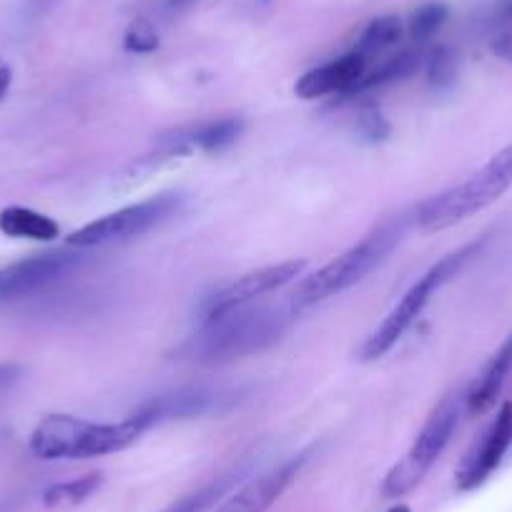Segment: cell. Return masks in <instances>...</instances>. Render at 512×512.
Returning <instances> with one entry per match:
<instances>
[{"label":"cell","instance_id":"6da1fadb","mask_svg":"<svg viewBox=\"0 0 512 512\" xmlns=\"http://www.w3.org/2000/svg\"><path fill=\"white\" fill-rule=\"evenodd\" d=\"M149 427L139 417L123 422H91L73 415H48L31 435V452L41 460H86L134 445Z\"/></svg>","mask_w":512,"mask_h":512},{"label":"cell","instance_id":"7a4b0ae2","mask_svg":"<svg viewBox=\"0 0 512 512\" xmlns=\"http://www.w3.org/2000/svg\"><path fill=\"white\" fill-rule=\"evenodd\" d=\"M402 234H405L402 221H387L379 229H374L372 234L364 236L352 249H347L337 259L324 264L322 269L304 277L292 294V312H304V309L314 307V304L324 302V299L337 297V294L347 292L354 284L362 282L400 244Z\"/></svg>","mask_w":512,"mask_h":512},{"label":"cell","instance_id":"3957f363","mask_svg":"<svg viewBox=\"0 0 512 512\" xmlns=\"http://www.w3.org/2000/svg\"><path fill=\"white\" fill-rule=\"evenodd\" d=\"M284 317L277 309L239 307L221 317L206 319L199 334L184 347L196 362H226L262 352L284 332Z\"/></svg>","mask_w":512,"mask_h":512},{"label":"cell","instance_id":"277c9868","mask_svg":"<svg viewBox=\"0 0 512 512\" xmlns=\"http://www.w3.org/2000/svg\"><path fill=\"white\" fill-rule=\"evenodd\" d=\"M512 186V144L492 156L482 169H477L470 179L452 189L440 191L417 206V226L427 234L432 231L450 229L460 221L470 219L472 214L490 206L500 199Z\"/></svg>","mask_w":512,"mask_h":512},{"label":"cell","instance_id":"5b68a950","mask_svg":"<svg viewBox=\"0 0 512 512\" xmlns=\"http://www.w3.org/2000/svg\"><path fill=\"white\" fill-rule=\"evenodd\" d=\"M480 246L482 241H472V244L452 251L445 259H440L435 267L427 269V272L407 289V294L397 302V307L384 317V322L369 334L367 342L362 344V352L359 354H362L364 362H374V359L384 357V354L390 352V349L400 342L402 334L412 327V322L420 317L422 309H425L427 302L432 299V294H435L437 289L445 287L447 282H452V279L462 272V267L480 251Z\"/></svg>","mask_w":512,"mask_h":512},{"label":"cell","instance_id":"8992f818","mask_svg":"<svg viewBox=\"0 0 512 512\" xmlns=\"http://www.w3.org/2000/svg\"><path fill=\"white\" fill-rule=\"evenodd\" d=\"M460 410V395L442 397V402L427 417L425 427L417 435V440L412 442L407 455L384 477V497L407 495V492H412L425 480L427 472L432 470V465L440 460L445 447L450 445L452 435L457 430V422H460Z\"/></svg>","mask_w":512,"mask_h":512},{"label":"cell","instance_id":"52a82bcc","mask_svg":"<svg viewBox=\"0 0 512 512\" xmlns=\"http://www.w3.org/2000/svg\"><path fill=\"white\" fill-rule=\"evenodd\" d=\"M176 209H179V196L176 194L154 196V199L139 201V204L118 209L113 214H106L101 219L91 221V224L81 226V229L68 236V244L76 246V249H91V246L131 239V236L146 234L154 226H159Z\"/></svg>","mask_w":512,"mask_h":512},{"label":"cell","instance_id":"ba28073f","mask_svg":"<svg viewBox=\"0 0 512 512\" xmlns=\"http://www.w3.org/2000/svg\"><path fill=\"white\" fill-rule=\"evenodd\" d=\"M83 264V256L71 251H53V254H38L23 262L8 264L0 269V302L6 299L33 297L43 289L53 287L68 274L76 272Z\"/></svg>","mask_w":512,"mask_h":512},{"label":"cell","instance_id":"9c48e42d","mask_svg":"<svg viewBox=\"0 0 512 512\" xmlns=\"http://www.w3.org/2000/svg\"><path fill=\"white\" fill-rule=\"evenodd\" d=\"M304 269H307V262H304V259H294V262L272 264V267L256 269V272H249L244 274V277L234 279V282H229L226 287H221L219 292H214L206 299L204 322L206 319L221 317V314L226 312H234V309L239 307H249L254 299L264 297V294L294 282Z\"/></svg>","mask_w":512,"mask_h":512},{"label":"cell","instance_id":"30bf717a","mask_svg":"<svg viewBox=\"0 0 512 512\" xmlns=\"http://www.w3.org/2000/svg\"><path fill=\"white\" fill-rule=\"evenodd\" d=\"M512 445V402H505L497 412L495 422L490 425V430L480 437L475 447L465 455L462 465L457 467V490L470 492L477 490L480 485H485L490 480L492 472L500 467L502 457L510 450Z\"/></svg>","mask_w":512,"mask_h":512},{"label":"cell","instance_id":"8fae6325","mask_svg":"<svg viewBox=\"0 0 512 512\" xmlns=\"http://www.w3.org/2000/svg\"><path fill=\"white\" fill-rule=\"evenodd\" d=\"M224 400L219 390H209V387H184V390L166 392V395L154 397L146 405H141L134 412L146 427H154L159 422L169 420H191V417L209 415L219 407Z\"/></svg>","mask_w":512,"mask_h":512},{"label":"cell","instance_id":"7c38bea8","mask_svg":"<svg viewBox=\"0 0 512 512\" xmlns=\"http://www.w3.org/2000/svg\"><path fill=\"white\" fill-rule=\"evenodd\" d=\"M364 73H367V56L354 51L337 58V61H329L324 66L307 71L297 81L294 91H297L299 98H307V101L332 96V93H354Z\"/></svg>","mask_w":512,"mask_h":512},{"label":"cell","instance_id":"4fadbf2b","mask_svg":"<svg viewBox=\"0 0 512 512\" xmlns=\"http://www.w3.org/2000/svg\"><path fill=\"white\" fill-rule=\"evenodd\" d=\"M304 465V455L297 460H289L284 465L274 467V470L264 472V475L254 477L251 482H246L241 490H236L234 495H229V500L221 502L216 507V512H267L274 502L282 497V492L287 490L289 482L299 475Z\"/></svg>","mask_w":512,"mask_h":512},{"label":"cell","instance_id":"5bb4252c","mask_svg":"<svg viewBox=\"0 0 512 512\" xmlns=\"http://www.w3.org/2000/svg\"><path fill=\"white\" fill-rule=\"evenodd\" d=\"M510 369H512V334L505 339V344L492 354V359L485 364L480 377L475 379V384H472L470 392L465 395L470 415H482V412H487L492 405H495L497 395L502 392V384H505Z\"/></svg>","mask_w":512,"mask_h":512},{"label":"cell","instance_id":"9a60e30c","mask_svg":"<svg viewBox=\"0 0 512 512\" xmlns=\"http://www.w3.org/2000/svg\"><path fill=\"white\" fill-rule=\"evenodd\" d=\"M0 231L13 239H31V241H53L61 229L51 216L41 211L26 209V206H8L0 211Z\"/></svg>","mask_w":512,"mask_h":512},{"label":"cell","instance_id":"2e32d148","mask_svg":"<svg viewBox=\"0 0 512 512\" xmlns=\"http://www.w3.org/2000/svg\"><path fill=\"white\" fill-rule=\"evenodd\" d=\"M241 128H244L241 118H219V121L201 123V126H196L189 136H179V139L174 141L189 144L191 149L221 151L239 139Z\"/></svg>","mask_w":512,"mask_h":512},{"label":"cell","instance_id":"e0dca14e","mask_svg":"<svg viewBox=\"0 0 512 512\" xmlns=\"http://www.w3.org/2000/svg\"><path fill=\"white\" fill-rule=\"evenodd\" d=\"M425 63V56L420 51H405L400 56H392L390 61H384L382 66H377L374 71L364 73V78L359 81V86L354 88V93H362L367 88L384 86V83H395L402 78H410L420 71V66Z\"/></svg>","mask_w":512,"mask_h":512},{"label":"cell","instance_id":"ac0fdd59","mask_svg":"<svg viewBox=\"0 0 512 512\" xmlns=\"http://www.w3.org/2000/svg\"><path fill=\"white\" fill-rule=\"evenodd\" d=\"M236 480H239V475L216 477V480H211L209 485L199 487V490L189 492V495H184V497H179L176 502H171V505L161 512H206L209 507H214L216 502L226 495V492L231 490V485H234Z\"/></svg>","mask_w":512,"mask_h":512},{"label":"cell","instance_id":"d6986e66","mask_svg":"<svg viewBox=\"0 0 512 512\" xmlns=\"http://www.w3.org/2000/svg\"><path fill=\"white\" fill-rule=\"evenodd\" d=\"M402 26L400 16H379L374 21H369V26L362 31V38H359V53H374V51H384V48H392L400 43Z\"/></svg>","mask_w":512,"mask_h":512},{"label":"cell","instance_id":"ffe728a7","mask_svg":"<svg viewBox=\"0 0 512 512\" xmlns=\"http://www.w3.org/2000/svg\"><path fill=\"white\" fill-rule=\"evenodd\" d=\"M101 482L103 477L98 475V472L78 477V480L58 482V485H51L43 492V502H46V505H76V502H83L88 495H93Z\"/></svg>","mask_w":512,"mask_h":512},{"label":"cell","instance_id":"44dd1931","mask_svg":"<svg viewBox=\"0 0 512 512\" xmlns=\"http://www.w3.org/2000/svg\"><path fill=\"white\" fill-rule=\"evenodd\" d=\"M447 16H450V8H447L445 3H437V0L425 3V6H420L415 13H412L410 36L415 38L417 43L430 41V38L435 36L442 26H445Z\"/></svg>","mask_w":512,"mask_h":512},{"label":"cell","instance_id":"7402d4cb","mask_svg":"<svg viewBox=\"0 0 512 512\" xmlns=\"http://www.w3.org/2000/svg\"><path fill=\"white\" fill-rule=\"evenodd\" d=\"M427 78H430L432 86L447 88L457 81V68H460V58L457 51L450 46H437L435 51H430V56L425 58Z\"/></svg>","mask_w":512,"mask_h":512},{"label":"cell","instance_id":"603a6c76","mask_svg":"<svg viewBox=\"0 0 512 512\" xmlns=\"http://www.w3.org/2000/svg\"><path fill=\"white\" fill-rule=\"evenodd\" d=\"M159 43V31H156V26L149 18H136V21L126 28V33H123V48H126L128 53L146 56V53H154L156 48H159Z\"/></svg>","mask_w":512,"mask_h":512},{"label":"cell","instance_id":"cb8c5ba5","mask_svg":"<svg viewBox=\"0 0 512 512\" xmlns=\"http://www.w3.org/2000/svg\"><path fill=\"white\" fill-rule=\"evenodd\" d=\"M357 131L367 144H379V141H387V136L392 134V126L379 113L377 106H364L357 116Z\"/></svg>","mask_w":512,"mask_h":512},{"label":"cell","instance_id":"d4e9b609","mask_svg":"<svg viewBox=\"0 0 512 512\" xmlns=\"http://www.w3.org/2000/svg\"><path fill=\"white\" fill-rule=\"evenodd\" d=\"M487 26L490 31H500V28H512V0H492L487 6Z\"/></svg>","mask_w":512,"mask_h":512},{"label":"cell","instance_id":"484cf974","mask_svg":"<svg viewBox=\"0 0 512 512\" xmlns=\"http://www.w3.org/2000/svg\"><path fill=\"white\" fill-rule=\"evenodd\" d=\"M490 48L497 58L512 61V28H500V31H492Z\"/></svg>","mask_w":512,"mask_h":512},{"label":"cell","instance_id":"4316f807","mask_svg":"<svg viewBox=\"0 0 512 512\" xmlns=\"http://www.w3.org/2000/svg\"><path fill=\"white\" fill-rule=\"evenodd\" d=\"M56 6L58 0H23V16H26V21H41Z\"/></svg>","mask_w":512,"mask_h":512},{"label":"cell","instance_id":"83f0119b","mask_svg":"<svg viewBox=\"0 0 512 512\" xmlns=\"http://www.w3.org/2000/svg\"><path fill=\"white\" fill-rule=\"evenodd\" d=\"M23 369L21 364H13V362H0V392L11 390L13 384L21 379Z\"/></svg>","mask_w":512,"mask_h":512},{"label":"cell","instance_id":"f1b7e54d","mask_svg":"<svg viewBox=\"0 0 512 512\" xmlns=\"http://www.w3.org/2000/svg\"><path fill=\"white\" fill-rule=\"evenodd\" d=\"M11 68L6 66V63H0V101L6 98L8 88H11Z\"/></svg>","mask_w":512,"mask_h":512},{"label":"cell","instance_id":"f546056e","mask_svg":"<svg viewBox=\"0 0 512 512\" xmlns=\"http://www.w3.org/2000/svg\"><path fill=\"white\" fill-rule=\"evenodd\" d=\"M387 512H412V510L407 505H395V507H390V510H387Z\"/></svg>","mask_w":512,"mask_h":512},{"label":"cell","instance_id":"4dcf8cb0","mask_svg":"<svg viewBox=\"0 0 512 512\" xmlns=\"http://www.w3.org/2000/svg\"><path fill=\"white\" fill-rule=\"evenodd\" d=\"M186 3H191V0H169V6H186Z\"/></svg>","mask_w":512,"mask_h":512}]
</instances>
